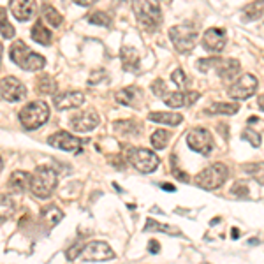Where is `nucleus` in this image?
I'll list each match as a JSON object with an SVG mask.
<instances>
[{"label":"nucleus","mask_w":264,"mask_h":264,"mask_svg":"<svg viewBox=\"0 0 264 264\" xmlns=\"http://www.w3.org/2000/svg\"><path fill=\"white\" fill-rule=\"evenodd\" d=\"M30 35L35 43L43 44V46H48V44L51 43V37H53V35H51V30L44 27L43 21H35V25L32 27Z\"/></svg>","instance_id":"20"},{"label":"nucleus","mask_w":264,"mask_h":264,"mask_svg":"<svg viewBox=\"0 0 264 264\" xmlns=\"http://www.w3.org/2000/svg\"><path fill=\"white\" fill-rule=\"evenodd\" d=\"M169 37H171L173 44H175L176 51L180 53H189L192 51L198 39V32L189 25H176V27L169 28Z\"/></svg>","instance_id":"8"},{"label":"nucleus","mask_w":264,"mask_h":264,"mask_svg":"<svg viewBox=\"0 0 264 264\" xmlns=\"http://www.w3.org/2000/svg\"><path fill=\"white\" fill-rule=\"evenodd\" d=\"M257 86H259V81H257L256 76L252 74H243L238 78V81H234L233 85L229 86L227 93L229 97L234 99V101H243V99L252 97L254 93L257 92Z\"/></svg>","instance_id":"9"},{"label":"nucleus","mask_w":264,"mask_h":264,"mask_svg":"<svg viewBox=\"0 0 264 264\" xmlns=\"http://www.w3.org/2000/svg\"><path fill=\"white\" fill-rule=\"evenodd\" d=\"M240 106L236 102H213L204 109V113L208 115H234L238 113Z\"/></svg>","instance_id":"22"},{"label":"nucleus","mask_w":264,"mask_h":264,"mask_svg":"<svg viewBox=\"0 0 264 264\" xmlns=\"http://www.w3.org/2000/svg\"><path fill=\"white\" fill-rule=\"evenodd\" d=\"M132 9L136 12L139 23L148 30H153L160 23L162 12H160L159 2H136L132 5Z\"/></svg>","instance_id":"6"},{"label":"nucleus","mask_w":264,"mask_h":264,"mask_svg":"<svg viewBox=\"0 0 264 264\" xmlns=\"http://www.w3.org/2000/svg\"><path fill=\"white\" fill-rule=\"evenodd\" d=\"M243 137L245 139H249L250 143H252V146H259L261 144V134H257L252 129H247V131L243 132Z\"/></svg>","instance_id":"36"},{"label":"nucleus","mask_w":264,"mask_h":264,"mask_svg":"<svg viewBox=\"0 0 264 264\" xmlns=\"http://www.w3.org/2000/svg\"><path fill=\"white\" fill-rule=\"evenodd\" d=\"M43 14H44V20H46L51 27H60V25H62V16H60V12L57 11L53 5L44 4L43 5Z\"/></svg>","instance_id":"25"},{"label":"nucleus","mask_w":264,"mask_h":264,"mask_svg":"<svg viewBox=\"0 0 264 264\" xmlns=\"http://www.w3.org/2000/svg\"><path fill=\"white\" fill-rule=\"evenodd\" d=\"M14 211V204L9 198H2V222H5V218H9Z\"/></svg>","instance_id":"33"},{"label":"nucleus","mask_w":264,"mask_h":264,"mask_svg":"<svg viewBox=\"0 0 264 264\" xmlns=\"http://www.w3.org/2000/svg\"><path fill=\"white\" fill-rule=\"evenodd\" d=\"M136 93L137 90L132 88V86H127V88H122L115 93V99H117L118 104H124V106H134L136 102Z\"/></svg>","instance_id":"24"},{"label":"nucleus","mask_w":264,"mask_h":264,"mask_svg":"<svg viewBox=\"0 0 264 264\" xmlns=\"http://www.w3.org/2000/svg\"><path fill=\"white\" fill-rule=\"evenodd\" d=\"M88 21H90V23H93V25H102V27H106V25H109L111 18H109L106 12L97 11V12H93V14L88 16Z\"/></svg>","instance_id":"32"},{"label":"nucleus","mask_w":264,"mask_h":264,"mask_svg":"<svg viewBox=\"0 0 264 264\" xmlns=\"http://www.w3.org/2000/svg\"><path fill=\"white\" fill-rule=\"evenodd\" d=\"M148 118L152 122H157V124L171 125V127L182 124V120H183L182 115H176V113H169V111H152L148 115Z\"/></svg>","instance_id":"19"},{"label":"nucleus","mask_w":264,"mask_h":264,"mask_svg":"<svg viewBox=\"0 0 264 264\" xmlns=\"http://www.w3.org/2000/svg\"><path fill=\"white\" fill-rule=\"evenodd\" d=\"M99 125V115L93 109L85 113H79L78 117H74L70 120V127L76 132H90Z\"/></svg>","instance_id":"16"},{"label":"nucleus","mask_w":264,"mask_h":264,"mask_svg":"<svg viewBox=\"0 0 264 264\" xmlns=\"http://www.w3.org/2000/svg\"><path fill=\"white\" fill-rule=\"evenodd\" d=\"M35 11H37V4L32 0H12L11 2V12L20 21H28L35 14Z\"/></svg>","instance_id":"17"},{"label":"nucleus","mask_w":264,"mask_h":264,"mask_svg":"<svg viewBox=\"0 0 264 264\" xmlns=\"http://www.w3.org/2000/svg\"><path fill=\"white\" fill-rule=\"evenodd\" d=\"M50 118V106L44 101H34L28 102L23 109L20 111V122L25 129L34 131L44 125Z\"/></svg>","instance_id":"3"},{"label":"nucleus","mask_w":264,"mask_h":264,"mask_svg":"<svg viewBox=\"0 0 264 264\" xmlns=\"http://www.w3.org/2000/svg\"><path fill=\"white\" fill-rule=\"evenodd\" d=\"M83 259L85 261H109L115 259V252L111 250L106 241H92L83 250Z\"/></svg>","instance_id":"12"},{"label":"nucleus","mask_w":264,"mask_h":264,"mask_svg":"<svg viewBox=\"0 0 264 264\" xmlns=\"http://www.w3.org/2000/svg\"><path fill=\"white\" fill-rule=\"evenodd\" d=\"M0 95L7 102H18L27 97V88L18 78L7 76V78H2V83H0Z\"/></svg>","instance_id":"11"},{"label":"nucleus","mask_w":264,"mask_h":264,"mask_svg":"<svg viewBox=\"0 0 264 264\" xmlns=\"http://www.w3.org/2000/svg\"><path fill=\"white\" fill-rule=\"evenodd\" d=\"M259 108L264 111V95H261V97H259Z\"/></svg>","instance_id":"44"},{"label":"nucleus","mask_w":264,"mask_h":264,"mask_svg":"<svg viewBox=\"0 0 264 264\" xmlns=\"http://www.w3.org/2000/svg\"><path fill=\"white\" fill-rule=\"evenodd\" d=\"M44 217H46L50 227H53V225H57L60 220H62L64 213L59 210V208H57V206H50V208H46V210H44Z\"/></svg>","instance_id":"31"},{"label":"nucleus","mask_w":264,"mask_h":264,"mask_svg":"<svg viewBox=\"0 0 264 264\" xmlns=\"http://www.w3.org/2000/svg\"><path fill=\"white\" fill-rule=\"evenodd\" d=\"M173 176H175V178H178L180 182H189V180H191L189 176L185 175V173L180 171V169H173Z\"/></svg>","instance_id":"40"},{"label":"nucleus","mask_w":264,"mask_h":264,"mask_svg":"<svg viewBox=\"0 0 264 264\" xmlns=\"http://www.w3.org/2000/svg\"><path fill=\"white\" fill-rule=\"evenodd\" d=\"M148 250H150L152 254H157V252H159V250H160L159 241H157V240H152V241H150V243H148Z\"/></svg>","instance_id":"41"},{"label":"nucleus","mask_w":264,"mask_h":264,"mask_svg":"<svg viewBox=\"0 0 264 264\" xmlns=\"http://www.w3.org/2000/svg\"><path fill=\"white\" fill-rule=\"evenodd\" d=\"M164 102H166L169 108H182V106L187 104V95L182 92H171V93H166V97H164Z\"/></svg>","instance_id":"27"},{"label":"nucleus","mask_w":264,"mask_h":264,"mask_svg":"<svg viewBox=\"0 0 264 264\" xmlns=\"http://www.w3.org/2000/svg\"><path fill=\"white\" fill-rule=\"evenodd\" d=\"M160 189H162V191H167V192H175L176 191V187H173L171 183H162V185H160Z\"/></svg>","instance_id":"43"},{"label":"nucleus","mask_w":264,"mask_h":264,"mask_svg":"<svg viewBox=\"0 0 264 264\" xmlns=\"http://www.w3.org/2000/svg\"><path fill=\"white\" fill-rule=\"evenodd\" d=\"M152 92L155 93L157 97H162L164 93H166V83H164V79L159 78L152 83Z\"/></svg>","instance_id":"38"},{"label":"nucleus","mask_w":264,"mask_h":264,"mask_svg":"<svg viewBox=\"0 0 264 264\" xmlns=\"http://www.w3.org/2000/svg\"><path fill=\"white\" fill-rule=\"evenodd\" d=\"M227 180V167L222 162H215L211 166H208L206 169H202L198 176H196V185H199L201 189L206 191H215L220 185H224V182Z\"/></svg>","instance_id":"4"},{"label":"nucleus","mask_w":264,"mask_h":264,"mask_svg":"<svg viewBox=\"0 0 264 264\" xmlns=\"http://www.w3.org/2000/svg\"><path fill=\"white\" fill-rule=\"evenodd\" d=\"M48 143H50L51 146L59 148V150H64V152H76L79 148V144H81V141L76 136H72V134H69V132L59 131V132H55L53 136H50Z\"/></svg>","instance_id":"15"},{"label":"nucleus","mask_w":264,"mask_h":264,"mask_svg":"<svg viewBox=\"0 0 264 264\" xmlns=\"http://www.w3.org/2000/svg\"><path fill=\"white\" fill-rule=\"evenodd\" d=\"M211 66L217 69L218 76H220L224 81H229L231 78H234V76L240 72V62L234 59H204L198 62V67L201 70H204V72L210 69Z\"/></svg>","instance_id":"7"},{"label":"nucleus","mask_w":264,"mask_h":264,"mask_svg":"<svg viewBox=\"0 0 264 264\" xmlns=\"http://www.w3.org/2000/svg\"><path fill=\"white\" fill-rule=\"evenodd\" d=\"M85 102V95L78 90H69V92H64L55 95V108L60 109V111H66V109H76Z\"/></svg>","instance_id":"14"},{"label":"nucleus","mask_w":264,"mask_h":264,"mask_svg":"<svg viewBox=\"0 0 264 264\" xmlns=\"http://www.w3.org/2000/svg\"><path fill=\"white\" fill-rule=\"evenodd\" d=\"M57 183H59V176L57 171L50 166H39L35 169V173L32 175V182H30V191L35 198L39 199H48L53 191L57 189Z\"/></svg>","instance_id":"1"},{"label":"nucleus","mask_w":264,"mask_h":264,"mask_svg":"<svg viewBox=\"0 0 264 264\" xmlns=\"http://www.w3.org/2000/svg\"><path fill=\"white\" fill-rule=\"evenodd\" d=\"M196 99H199V93H198V92L187 93V104H194Z\"/></svg>","instance_id":"42"},{"label":"nucleus","mask_w":264,"mask_h":264,"mask_svg":"<svg viewBox=\"0 0 264 264\" xmlns=\"http://www.w3.org/2000/svg\"><path fill=\"white\" fill-rule=\"evenodd\" d=\"M169 137H171V134L167 131H164V129H159V131H155L152 134V146L155 148V150H164V148L167 146V141H169Z\"/></svg>","instance_id":"26"},{"label":"nucleus","mask_w":264,"mask_h":264,"mask_svg":"<svg viewBox=\"0 0 264 264\" xmlns=\"http://www.w3.org/2000/svg\"><path fill=\"white\" fill-rule=\"evenodd\" d=\"M127 160L136 167L139 173H153L159 167L160 159L155 152L148 150V148H131L127 153Z\"/></svg>","instance_id":"5"},{"label":"nucleus","mask_w":264,"mask_h":264,"mask_svg":"<svg viewBox=\"0 0 264 264\" xmlns=\"http://www.w3.org/2000/svg\"><path fill=\"white\" fill-rule=\"evenodd\" d=\"M231 192H233L234 196H238V198H247V196H249V187L245 185L243 182H238L236 185L231 189Z\"/></svg>","instance_id":"37"},{"label":"nucleus","mask_w":264,"mask_h":264,"mask_svg":"<svg viewBox=\"0 0 264 264\" xmlns=\"http://www.w3.org/2000/svg\"><path fill=\"white\" fill-rule=\"evenodd\" d=\"M187 144L191 150L198 153H202V155H208L213 148V136L210 134V131L206 129H192L189 134H187Z\"/></svg>","instance_id":"10"},{"label":"nucleus","mask_w":264,"mask_h":264,"mask_svg":"<svg viewBox=\"0 0 264 264\" xmlns=\"http://www.w3.org/2000/svg\"><path fill=\"white\" fill-rule=\"evenodd\" d=\"M30 182H32V176L28 175V173L25 171H14L11 176H9V191L12 192V194H23L25 191H27V187H30Z\"/></svg>","instance_id":"18"},{"label":"nucleus","mask_w":264,"mask_h":264,"mask_svg":"<svg viewBox=\"0 0 264 264\" xmlns=\"http://www.w3.org/2000/svg\"><path fill=\"white\" fill-rule=\"evenodd\" d=\"M231 236H233V238H238V236H240V231H238V229H233V231H231Z\"/></svg>","instance_id":"45"},{"label":"nucleus","mask_w":264,"mask_h":264,"mask_svg":"<svg viewBox=\"0 0 264 264\" xmlns=\"http://www.w3.org/2000/svg\"><path fill=\"white\" fill-rule=\"evenodd\" d=\"M169 227H171V225H162V224H159L157 220H153V218H148L146 227H144V229H146V231H157V233L178 234V229H169Z\"/></svg>","instance_id":"30"},{"label":"nucleus","mask_w":264,"mask_h":264,"mask_svg":"<svg viewBox=\"0 0 264 264\" xmlns=\"http://www.w3.org/2000/svg\"><path fill=\"white\" fill-rule=\"evenodd\" d=\"M2 37L4 39H12L14 37V28H12V25L9 21H5L4 12H2Z\"/></svg>","instance_id":"35"},{"label":"nucleus","mask_w":264,"mask_h":264,"mask_svg":"<svg viewBox=\"0 0 264 264\" xmlns=\"http://www.w3.org/2000/svg\"><path fill=\"white\" fill-rule=\"evenodd\" d=\"M9 55H11L12 62L16 66H20L25 70H30V72H37V70H41L46 66V60H44L43 55L34 53L23 41H16L11 46Z\"/></svg>","instance_id":"2"},{"label":"nucleus","mask_w":264,"mask_h":264,"mask_svg":"<svg viewBox=\"0 0 264 264\" xmlns=\"http://www.w3.org/2000/svg\"><path fill=\"white\" fill-rule=\"evenodd\" d=\"M83 250H85V247H83L81 243H74L72 247H70V249L66 252L67 259H69V261H74L78 256H83Z\"/></svg>","instance_id":"34"},{"label":"nucleus","mask_w":264,"mask_h":264,"mask_svg":"<svg viewBox=\"0 0 264 264\" xmlns=\"http://www.w3.org/2000/svg\"><path fill=\"white\" fill-rule=\"evenodd\" d=\"M171 79L178 86H183L187 83V76H185V72H183L182 69H175V70H173V72H171Z\"/></svg>","instance_id":"39"},{"label":"nucleus","mask_w":264,"mask_h":264,"mask_svg":"<svg viewBox=\"0 0 264 264\" xmlns=\"http://www.w3.org/2000/svg\"><path fill=\"white\" fill-rule=\"evenodd\" d=\"M204 264H210V263H204Z\"/></svg>","instance_id":"46"},{"label":"nucleus","mask_w":264,"mask_h":264,"mask_svg":"<svg viewBox=\"0 0 264 264\" xmlns=\"http://www.w3.org/2000/svg\"><path fill=\"white\" fill-rule=\"evenodd\" d=\"M245 12V21H252V20H257L261 16V12H263V4H259V2H252V4H249L247 7L243 9Z\"/></svg>","instance_id":"29"},{"label":"nucleus","mask_w":264,"mask_h":264,"mask_svg":"<svg viewBox=\"0 0 264 264\" xmlns=\"http://www.w3.org/2000/svg\"><path fill=\"white\" fill-rule=\"evenodd\" d=\"M35 85H37V92L43 93V95H53L57 92V81L48 74H41Z\"/></svg>","instance_id":"23"},{"label":"nucleus","mask_w":264,"mask_h":264,"mask_svg":"<svg viewBox=\"0 0 264 264\" xmlns=\"http://www.w3.org/2000/svg\"><path fill=\"white\" fill-rule=\"evenodd\" d=\"M245 173L250 175L252 178H256L257 182L264 183V162H254V164H247L243 166Z\"/></svg>","instance_id":"28"},{"label":"nucleus","mask_w":264,"mask_h":264,"mask_svg":"<svg viewBox=\"0 0 264 264\" xmlns=\"http://www.w3.org/2000/svg\"><path fill=\"white\" fill-rule=\"evenodd\" d=\"M225 41H227L225 30L218 27L208 28V30L204 32V35H202V46L208 51H211V53H218V51L224 50Z\"/></svg>","instance_id":"13"},{"label":"nucleus","mask_w":264,"mask_h":264,"mask_svg":"<svg viewBox=\"0 0 264 264\" xmlns=\"http://www.w3.org/2000/svg\"><path fill=\"white\" fill-rule=\"evenodd\" d=\"M122 64H124L125 70H136L137 66H139V55L134 48L124 46L122 48Z\"/></svg>","instance_id":"21"}]
</instances>
